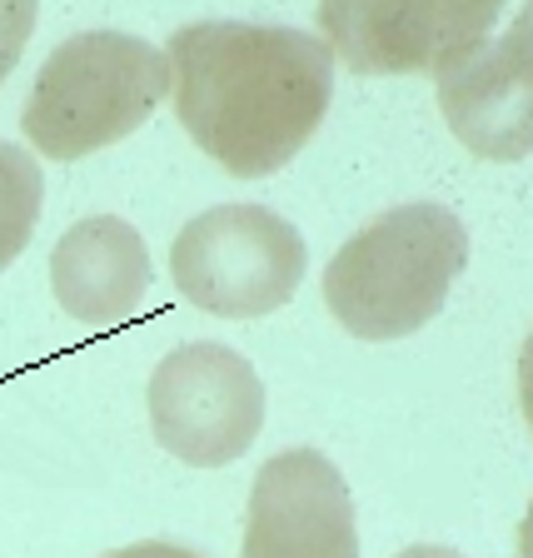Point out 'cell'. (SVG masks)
Listing matches in <instances>:
<instances>
[{
	"instance_id": "7",
	"label": "cell",
	"mask_w": 533,
	"mask_h": 558,
	"mask_svg": "<svg viewBox=\"0 0 533 558\" xmlns=\"http://www.w3.org/2000/svg\"><path fill=\"white\" fill-rule=\"evenodd\" d=\"M240 558H360L344 474L319 449H284L259 469Z\"/></svg>"
},
{
	"instance_id": "1",
	"label": "cell",
	"mask_w": 533,
	"mask_h": 558,
	"mask_svg": "<svg viewBox=\"0 0 533 558\" xmlns=\"http://www.w3.org/2000/svg\"><path fill=\"white\" fill-rule=\"evenodd\" d=\"M165 60L180 125L234 180L284 170L335 100L329 50L290 25L195 21Z\"/></svg>"
},
{
	"instance_id": "4",
	"label": "cell",
	"mask_w": 533,
	"mask_h": 558,
	"mask_svg": "<svg viewBox=\"0 0 533 558\" xmlns=\"http://www.w3.org/2000/svg\"><path fill=\"white\" fill-rule=\"evenodd\" d=\"M310 250L284 215L265 205H215L170 244V279L215 319H259L290 304Z\"/></svg>"
},
{
	"instance_id": "10",
	"label": "cell",
	"mask_w": 533,
	"mask_h": 558,
	"mask_svg": "<svg viewBox=\"0 0 533 558\" xmlns=\"http://www.w3.org/2000/svg\"><path fill=\"white\" fill-rule=\"evenodd\" d=\"M46 199V174L21 145L0 140V269H11L25 255V244L40 220Z\"/></svg>"
},
{
	"instance_id": "6",
	"label": "cell",
	"mask_w": 533,
	"mask_h": 558,
	"mask_svg": "<svg viewBox=\"0 0 533 558\" xmlns=\"http://www.w3.org/2000/svg\"><path fill=\"white\" fill-rule=\"evenodd\" d=\"M319 46L354 75H444L499 25V0H325Z\"/></svg>"
},
{
	"instance_id": "9",
	"label": "cell",
	"mask_w": 533,
	"mask_h": 558,
	"mask_svg": "<svg viewBox=\"0 0 533 558\" xmlns=\"http://www.w3.org/2000/svg\"><path fill=\"white\" fill-rule=\"evenodd\" d=\"M56 304L90 329H116L150 294V250L135 225L116 215H90L60 234L50 255Z\"/></svg>"
},
{
	"instance_id": "3",
	"label": "cell",
	"mask_w": 533,
	"mask_h": 558,
	"mask_svg": "<svg viewBox=\"0 0 533 558\" xmlns=\"http://www.w3.org/2000/svg\"><path fill=\"white\" fill-rule=\"evenodd\" d=\"M165 95V50L125 31H81L46 56L21 110V130L46 160L70 165L135 135Z\"/></svg>"
},
{
	"instance_id": "11",
	"label": "cell",
	"mask_w": 533,
	"mask_h": 558,
	"mask_svg": "<svg viewBox=\"0 0 533 558\" xmlns=\"http://www.w3.org/2000/svg\"><path fill=\"white\" fill-rule=\"evenodd\" d=\"M31 31H35V5H25V0H5V5H0V81L15 70V60H21Z\"/></svg>"
},
{
	"instance_id": "2",
	"label": "cell",
	"mask_w": 533,
	"mask_h": 558,
	"mask_svg": "<svg viewBox=\"0 0 533 558\" xmlns=\"http://www.w3.org/2000/svg\"><path fill=\"white\" fill-rule=\"evenodd\" d=\"M464 265L469 230L453 209L429 199L395 205L329 259L325 304L354 339H404L444 310Z\"/></svg>"
},
{
	"instance_id": "5",
	"label": "cell",
	"mask_w": 533,
	"mask_h": 558,
	"mask_svg": "<svg viewBox=\"0 0 533 558\" xmlns=\"http://www.w3.org/2000/svg\"><path fill=\"white\" fill-rule=\"evenodd\" d=\"M150 434L195 469L234 464L265 429V384L240 349L195 339L150 374Z\"/></svg>"
},
{
	"instance_id": "8",
	"label": "cell",
	"mask_w": 533,
	"mask_h": 558,
	"mask_svg": "<svg viewBox=\"0 0 533 558\" xmlns=\"http://www.w3.org/2000/svg\"><path fill=\"white\" fill-rule=\"evenodd\" d=\"M529 11H513L499 40H484L439 75V110L449 130L484 160H523L533 145V60Z\"/></svg>"
},
{
	"instance_id": "12",
	"label": "cell",
	"mask_w": 533,
	"mask_h": 558,
	"mask_svg": "<svg viewBox=\"0 0 533 558\" xmlns=\"http://www.w3.org/2000/svg\"><path fill=\"white\" fill-rule=\"evenodd\" d=\"M105 558H199L195 548H180V544H165V538H145V544H130V548H116Z\"/></svg>"
},
{
	"instance_id": "13",
	"label": "cell",
	"mask_w": 533,
	"mask_h": 558,
	"mask_svg": "<svg viewBox=\"0 0 533 558\" xmlns=\"http://www.w3.org/2000/svg\"><path fill=\"white\" fill-rule=\"evenodd\" d=\"M395 558H464V554H459V548H444V544H414Z\"/></svg>"
}]
</instances>
